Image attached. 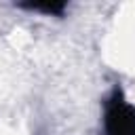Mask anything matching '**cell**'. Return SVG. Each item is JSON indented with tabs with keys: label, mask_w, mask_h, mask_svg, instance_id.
<instances>
[{
	"label": "cell",
	"mask_w": 135,
	"mask_h": 135,
	"mask_svg": "<svg viewBox=\"0 0 135 135\" xmlns=\"http://www.w3.org/2000/svg\"><path fill=\"white\" fill-rule=\"evenodd\" d=\"M103 135H135V105L120 89H114L103 101Z\"/></svg>",
	"instance_id": "1"
},
{
	"label": "cell",
	"mask_w": 135,
	"mask_h": 135,
	"mask_svg": "<svg viewBox=\"0 0 135 135\" xmlns=\"http://www.w3.org/2000/svg\"><path fill=\"white\" fill-rule=\"evenodd\" d=\"M21 6L27 11H38V13H46V15H55V17H61L63 11L68 8L65 2H44V4L34 2V4H21Z\"/></svg>",
	"instance_id": "2"
}]
</instances>
